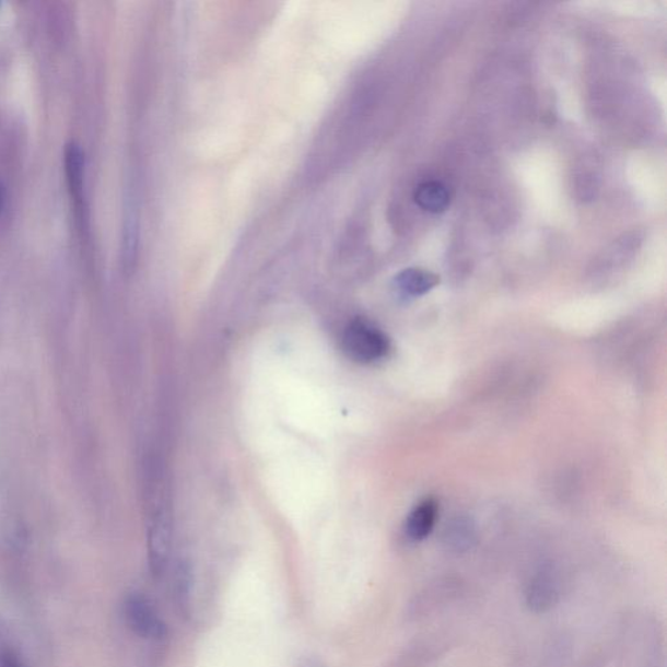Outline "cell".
<instances>
[{"label":"cell","mask_w":667,"mask_h":667,"mask_svg":"<svg viewBox=\"0 0 667 667\" xmlns=\"http://www.w3.org/2000/svg\"><path fill=\"white\" fill-rule=\"evenodd\" d=\"M438 503L426 499L414 507L406 522V535L413 542L424 541L431 536L438 519Z\"/></svg>","instance_id":"obj_4"},{"label":"cell","mask_w":667,"mask_h":667,"mask_svg":"<svg viewBox=\"0 0 667 667\" xmlns=\"http://www.w3.org/2000/svg\"><path fill=\"white\" fill-rule=\"evenodd\" d=\"M0 667H24L11 652L0 653Z\"/></svg>","instance_id":"obj_9"},{"label":"cell","mask_w":667,"mask_h":667,"mask_svg":"<svg viewBox=\"0 0 667 667\" xmlns=\"http://www.w3.org/2000/svg\"><path fill=\"white\" fill-rule=\"evenodd\" d=\"M561 600V581L554 570L542 569L530 578L526 589L527 608L536 615H546Z\"/></svg>","instance_id":"obj_3"},{"label":"cell","mask_w":667,"mask_h":667,"mask_svg":"<svg viewBox=\"0 0 667 667\" xmlns=\"http://www.w3.org/2000/svg\"><path fill=\"white\" fill-rule=\"evenodd\" d=\"M4 202H5V192H4L2 183H0V214H2V210L4 208Z\"/></svg>","instance_id":"obj_11"},{"label":"cell","mask_w":667,"mask_h":667,"mask_svg":"<svg viewBox=\"0 0 667 667\" xmlns=\"http://www.w3.org/2000/svg\"><path fill=\"white\" fill-rule=\"evenodd\" d=\"M440 278L424 269H406L395 278V289L403 297H420L432 291Z\"/></svg>","instance_id":"obj_5"},{"label":"cell","mask_w":667,"mask_h":667,"mask_svg":"<svg viewBox=\"0 0 667 667\" xmlns=\"http://www.w3.org/2000/svg\"><path fill=\"white\" fill-rule=\"evenodd\" d=\"M343 347L352 360L370 364L387 356L390 352V340L376 325L358 318L346 329Z\"/></svg>","instance_id":"obj_1"},{"label":"cell","mask_w":667,"mask_h":667,"mask_svg":"<svg viewBox=\"0 0 667 667\" xmlns=\"http://www.w3.org/2000/svg\"><path fill=\"white\" fill-rule=\"evenodd\" d=\"M413 200L425 212L438 214L445 212L450 206V194L445 186L437 180H429L419 184L413 194Z\"/></svg>","instance_id":"obj_6"},{"label":"cell","mask_w":667,"mask_h":667,"mask_svg":"<svg viewBox=\"0 0 667 667\" xmlns=\"http://www.w3.org/2000/svg\"><path fill=\"white\" fill-rule=\"evenodd\" d=\"M65 166L68 184L73 197L81 199L84 190L85 159L83 149L77 142H70L65 152Z\"/></svg>","instance_id":"obj_8"},{"label":"cell","mask_w":667,"mask_h":667,"mask_svg":"<svg viewBox=\"0 0 667 667\" xmlns=\"http://www.w3.org/2000/svg\"><path fill=\"white\" fill-rule=\"evenodd\" d=\"M444 543L447 550L456 554L466 553L476 543V529L466 517L454 519L445 529Z\"/></svg>","instance_id":"obj_7"},{"label":"cell","mask_w":667,"mask_h":667,"mask_svg":"<svg viewBox=\"0 0 667 667\" xmlns=\"http://www.w3.org/2000/svg\"><path fill=\"white\" fill-rule=\"evenodd\" d=\"M299 667H326L319 659L315 657H304Z\"/></svg>","instance_id":"obj_10"},{"label":"cell","mask_w":667,"mask_h":667,"mask_svg":"<svg viewBox=\"0 0 667 667\" xmlns=\"http://www.w3.org/2000/svg\"><path fill=\"white\" fill-rule=\"evenodd\" d=\"M125 617L128 628L142 639L162 640L167 635L166 623L144 595L132 594L126 598Z\"/></svg>","instance_id":"obj_2"}]
</instances>
